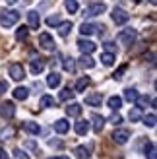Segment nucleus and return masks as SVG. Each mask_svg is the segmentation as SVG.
<instances>
[{"instance_id":"6ab92c4d","label":"nucleus","mask_w":157,"mask_h":159,"mask_svg":"<svg viewBox=\"0 0 157 159\" xmlns=\"http://www.w3.org/2000/svg\"><path fill=\"white\" fill-rule=\"evenodd\" d=\"M80 64H82L85 70H91L93 66H95V60H93L89 54H83V52H82V57H80Z\"/></svg>"},{"instance_id":"c9c22d12","label":"nucleus","mask_w":157,"mask_h":159,"mask_svg":"<svg viewBox=\"0 0 157 159\" xmlns=\"http://www.w3.org/2000/svg\"><path fill=\"white\" fill-rule=\"evenodd\" d=\"M10 136H14V130H12V128L8 130V126H2V128H0V142L8 140Z\"/></svg>"},{"instance_id":"c85d7f7f","label":"nucleus","mask_w":157,"mask_h":159,"mask_svg":"<svg viewBox=\"0 0 157 159\" xmlns=\"http://www.w3.org/2000/svg\"><path fill=\"white\" fill-rule=\"evenodd\" d=\"M146 157L147 159H157V148H155L153 142L147 144V148H146Z\"/></svg>"},{"instance_id":"f3484780","label":"nucleus","mask_w":157,"mask_h":159,"mask_svg":"<svg viewBox=\"0 0 157 159\" xmlns=\"http://www.w3.org/2000/svg\"><path fill=\"white\" fill-rule=\"evenodd\" d=\"M66 115L68 116H80L82 115V105L80 103H70L66 107Z\"/></svg>"},{"instance_id":"39448f33","label":"nucleus","mask_w":157,"mask_h":159,"mask_svg":"<svg viewBox=\"0 0 157 159\" xmlns=\"http://www.w3.org/2000/svg\"><path fill=\"white\" fill-rule=\"evenodd\" d=\"M105 10H107V4H105V2H93V4L87 8V10L83 12V16H87V18H93V16H101Z\"/></svg>"},{"instance_id":"58836bf2","label":"nucleus","mask_w":157,"mask_h":159,"mask_svg":"<svg viewBox=\"0 0 157 159\" xmlns=\"http://www.w3.org/2000/svg\"><path fill=\"white\" fill-rule=\"evenodd\" d=\"M60 23V16L58 14H54V16H49V18H47V25H58Z\"/></svg>"},{"instance_id":"7ed1b4c3","label":"nucleus","mask_w":157,"mask_h":159,"mask_svg":"<svg viewBox=\"0 0 157 159\" xmlns=\"http://www.w3.org/2000/svg\"><path fill=\"white\" fill-rule=\"evenodd\" d=\"M111 18H113V21L116 23V25H124V23L130 20V14L124 10V8H114L113 14H111Z\"/></svg>"},{"instance_id":"5701e85b","label":"nucleus","mask_w":157,"mask_h":159,"mask_svg":"<svg viewBox=\"0 0 157 159\" xmlns=\"http://www.w3.org/2000/svg\"><path fill=\"white\" fill-rule=\"evenodd\" d=\"M23 130H27L29 134H39L41 132V126L33 120H27V122H23Z\"/></svg>"},{"instance_id":"a878e982","label":"nucleus","mask_w":157,"mask_h":159,"mask_svg":"<svg viewBox=\"0 0 157 159\" xmlns=\"http://www.w3.org/2000/svg\"><path fill=\"white\" fill-rule=\"evenodd\" d=\"M95 29H97V25H93V23H85V21H83L82 25H80V33H82V35H91Z\"/></svg>"},{"instance_id":"b1692460","label":"nucleus","mask_w":157,"mask_h":159,"mask_svg":"<svg viewBox=\"0 0 157 159\" xmlns=\"http://www.w3.org/2000/svg\"><path fill=\"white\" fill-rule=\"evenodd\" d=\"M138 89H136V87H128V89H124V99H126V101H136L138 99Z\"/></svg>"},{"instance_id":"2eb2a0df","label":"nucleus","mask_w":157,"mask_h":159,"mask_svg":"<svg viewBox=\"0 0 157 159\" xmlns=\"http://www.w3.org/2000/svg\"><path fill=\"white\" fill-rule=\"evenodd\" d=\"M74 130H76L78 136H85V134H87V130H89V122H87V120H78L76 126H74Z\"/></svg>"},{"instance_id":"49530a36","label":"nucleus","mask_w":157,"mask_h":159,"mask_svg":"<svg viewBox=\"0 0 157 159\" xmlns=\"http://www.w3.org/2000/svg\"><path fill=\"white\" fill-rule=\"evenodd\" d=\"M0 159H10V155H8L6 149H0Z\"/></svg>"},{"instance_id":"a18cd8bd","label":"nucleus","mask_w":157,"mask_h":159,"mask_svg":"<svg viewBox=\"0 0 157 159\" xmlns=\"http://www.w3.org/2000/svg\"><path fill=\"white\" fill-rule=\"evenodd\" d=\"M4 91H8V84L0 80V93H4Z\"/></svg>"},{"instance_id":"a19ab883","label":"nucleus","mask_w":157,"mask_h":159,"mask_svg":"<svg viewBox=\"0 0 157 159\" xmlns=\"http://www.w3.org/2000/svg\"><path fill=\"white\" fill-rule=\"evenodd\" d=\"M103 47H105V51H107V52H113V54L116 52V45H114L113 41H107V43H105Z\"/></svg>"},{"instance_id":"0eeeda50","label":"nucleus","mask_w":157,"mask_h":159,"mask_svg":"<svg viewBox=\"0 0 157 159\" xmlns=\"http://www.w3.org/2000/svg\"><path fill=\"white\" fill-rule=\"evenodd\" d=\"M16 115V107H14V103H10V101H4L2 105H0V116L2 118H12Z\"/></svg>"},{"instance_id":"7c9ffc66","label":"nucleus","mask_w":157,"mask_h":159,"mask_svg":"<svg viewBox=\"0 0 157 159\" xmlns=\"http://www.w3.org/2000/svg\"><path fill=\"white\" fill-rule=\"evenodd\" d=\"M101 62H103L105 66H113L114 64V54L113 52H103L101 54Z\"/></svg>"},{"instance_id":"f704fd0d","label":"nucleus","mask_w":157,"mask_h":159,"mask_svg":"<svg viewBox=\"0 0 157 159\" xmlns=\"http://www.w3.org/2000/svg\"><path fill=\"white\" fill-rule=\"evenodd\" d=\"M27 35H29V29L27 27H20L18 31H16V39H18V41H25Z\"/></svg>"},{"instance_id":"4be33fe9","label":"nucleus","mask_w":157,"mask_h":159,"mask_svg":"<svg viewBox=\"0 0 157 159\" xmlns=\"http://www.w3.org/2000/svg\"><path fill=\"white\" fill-rule=\"evenodd\" d=\"M107 105L111 107L113 111H119V109L122 107V97H119V95H113V97H109Z\"/></svg>"},{"instance_id":"20e7f679","label":"nucleus","mask_w":157,"mask_h":159,"mask_svg":"<svg viewBox=\"0 0 157 159\" xmlns=\"http://www.w3.org/2000/svg\"><path fill=\"white\" fill-rule=\"evenodd\" d=\"M8 72H10L12 80L14 82H21L23 78H25V70H23L21 64H18V62H14V64H10V68H8Z\"/></svg>"},{"instance_id":"2f4dec72","label":"nucleus","mask_w":157,"mask_h":159,"mask_svg":"<svg viewBox=\"0 0 157 159\" xmlns=\"http://www.w3.org/2000/svg\"><path fill=\"white\" fill-rule=\"evenodd\" d=\"M74 89H70V87H64V89H62L60 91V95H58V97H60V101H70V99H72L74 97Z\"/></svg>"},{"instance_id":"79ce46f5","label":"nucleus","mask_w":157,"mask_h":159,"mask_svg":"<svg viewBox=\"0 0 157 159\" xmlns=\"http://www.w3.org/2000/svg\"><path fill=\"white\" fill-rule=\"evenodd\" d=\"M49 146L51 148H56V149H62V146H64V144H62L60 140H49Z\"/></svg>"},{"instance_id":"de8ad7c7","label":"nucleus","mask_w":157,"mask_h":159,"mask_svg":"<svg viewBox=\"0 0 157 159\" xmlns=\"http://www.w3.org/2000/svg\"><path fill=\"white\" fill-rule=\"evenodd\" d=\"M18 0H6V4H16Z\"/></svg>"},{"instance_id":"dca6fc26","label":"nucleus","mask_w":157,"mask_h":159,"mask_svg":"<svg viewBox=\"0 0 157 159\" xmlns=\"http://www.w3.org/2000/svg\"><path fill=\"white\" fill-rule=\"evenodd\" d=\"M134 103H136V107H138V109H146L147 105H155V99L147 97V95H144V97H140V95H138V99H136Z\"/></svg>"},{"instance_id":"393cba45","label":"nucleus","mask_w":157,"mask_h":159,"mask_svg":"<svg viewBox=\"0 0 157 159\" xmlns=\"http://www.w3.org/2000/svg\"><path fill=\"white\" fill-rule=\"evenodd\" d=\"M62 66H64L66 72H74V70H76V62H74L72 57H64V60H62Z\"/></svg>"},{"instance_id":"473e14b6","label":"nucleus","mask_w":157,"mask_h":159,"mask_svg":"<svg viewBox=\"0 0 157 159\" xmlns=\"http://www.w3.org/2000/svg\"><path fill=\"white\" fill-rule=\"evenodd\" d=\"M23 148H27V149H31V152H33V153H41V149H39V146L35 144V142L33 140H25V142H23Z\"/></svg>"},{"instance_id":"f03ea898","label":"nucleus","mask_w":157,"mask_h":159,"mask_svg":"<svg viewBox=\"0 0 157 159\" xmlns=\"http://www.w3.org/2000/svg\"><path fill=\"white\" fill-rule=\"evenodd\" d=\"M136 29H132V27H126V29H122L120 31V33L119 35H116V39H119V43L120 45H132V43H134V39H136Z\"/></svg>"},{"instance_id":"72a5a7b5","label":"nucleus","mask_w":157,"mask_h":159,"mask_svg":"<svg viewBox=\"0 0 157 159\" xmlns=\"http://www.w3.org/2000/svg\"><path fill=\"white\" fill-rule=\"evenodd\" d=\"M128 118H130L132 122H138L140 118H142V109H138V107H136V109H132V111H130V115H128Z\"/></svg>"},{"instance_id":"f257e3e1","label":"nucleus","mask_w":157,"mask_h":159,"mask_svg":"<svg viewBox=\"0 0 157 159\" xmlns=\"http://www.w3.org/2000/svg\"><path fill=\"white\" fill-rule=\"evenodd\" d=\"M20 21V12L16 10H2L0 12V25L2 27H12Z\"/></svg>"},{"instance_id":"4468645a","label":"nucleus","mask_w":157,"mask_h":159,"mask_svg":"<svg viewBox=\"0 0 157 159\" xmlns=\"http://www.w3.org/2000/svg\"><path fill=\"white\" fill-rule=\"evenodd\" d=\"M91 120H93V130L97 134H101V130H103V126H105V118L101 115H91Z\"/></svg>"},{"instance_id":"e433bc0d","label":"nucleus","mask_w":157,"mask_h":159,"mask_svg":"<svg viewBox=\"0 0 157 159\" xmlns=\"http://www.w3.org/2000/svg\"><path fill=\"white\" fill-rule=\"evenodd\" d=\"M144 124H146V126H150V128H153V126L157 124V116H155L153 113H151V115H147V116L144 118Z\"/></svg>"},{"instance_id":"bb28decb","label":"nucleus","mask_w":157,"mask_h":159,"mask_svg":"<svg viewBox=\"0 0 157 159\" xmlns=\"http://www.w3.org/2000/svg\"><path fill=\"white\" fill-rule=\"evenodd\" d=\"M70 31H72V21H64V23H58V33L62 37H66Z\"/></svg>"},{"instance_id":"412c9836","label":"nucleus","mask_w":157,"mask_h":159,"mask_svg":"<svg viewBox=\"0 0 157 159\" xmlns=\"http://www.w3.org/2000/svg\"><path fill=\"white\" fill-rule=\"evenodd\" d=\"M60 82H62V76L56 74V72H52L49 78H47V85H49V87H58Z\"/></svg>"},{"instance_id":"aec40b11","label":"nucleus","mask_w":157,"mask_h":159,"mask_svg":"<svg viewBox=\"0 0 157 159\" xmlns=\"http://www.w3.org/2000/svg\"><path fill=\"white\" fill-rule=\"evenodd\" d=\"M74 153H76V159H89V148H85V146H78L74 149Z\"/></svg>"},{"instance_id":"37998d69","label":"nucleus","mask_w":157,"mask_h":159,"mask_svg":"<svg viewBox=\"0 0 157 159\" xmlns=\"http://www.w3.org/2000/svg\"><path fill=\"white\" fill-rule=\"evenodd\" d=\"M120 122H122V116H120V115H113V116H111V124L119 126Z\"/></svg>"},{"instance_id":"3c124183","label":"nucleus","mask_w":157,"mask_h":159,"mask_svg":"<svg viewBox=\"0 0 157 159\" xmlns=\"http://www.w3.org/2000/svg\"><path fill=\"white\" fill-rule=\"evenodd\" d=\"M134 2H140V0H134Z\"/></svg>"},{"instance_id":"ea45409f","label":"nucleus","mask_w":157,"mask_h":159,"mask_svg":"<svg viewBox=\"0 0 157 159\" xmlns=\"http://www.w3.org/2000/svg\"><path fill=\"white\" fill-rule=\"evenodd\" d=\"M126 68H128L126 64H122V66H120V68H119V70H116V72L113 74V78H114V80H122V74L126 72Z\"/></svg>"},{"instance_id":"9b49d317","label":"nucleus","mask_w":157,"mask_h":159,"mask_svg":"<svg viewBox=\"0 0 157 159\" xmlns=\"http://www.w3.org/2000/svg\"><path fill=\"white\" fill-rule=\"evenodd\" d=\"M78 49H80L83 54H89V52L95 51V43L87 41V39H80V41H78Z\"/></svg>"},{"instance_id":"c03bdc74","label":"nucleus","mask_w":157,"mask_h":159,"mask_svg":"<svg viewBox=\"0 0 157 159\" xmlns=\"http://www.w3.org/2000/svg\"><path fill=\"white\" fill-rule=\"evenodd\" d=\"M14 153H16V157H18V159H29L25 153L21 152V149H14Z\"/></svg>"},{"instance_id":"a211bd4d","label":"nucleus","mask_w":157,"mask_h":159,"mask_svg":"<svg viewBox=\"0 0 157 159\" xmlns=\"http://www.w3.org/2000/svg\"><path fill=\"white\" fill-rule=\"evenodd\" d=\"M27 97H29V89H27V87H16V89H14V99L25 101Z\"/></svg>"},{"instance_id":"f8f14e48","label":"nucleus","mask_w":157,"mask_h":159,"mask_svg":"<svg viewBox=\"0 0 157 159\" xmlns=\"http://www.w3.org/2000/svg\"><path fill=\"white\" fill-rule=\"evenodd\" d=\"M101 103H103V95L101 93H91L85 97V105L89 107H101Z\"/></svg>"},{"instance_id":"cd10ccee","label":"nucleus","mask_w":157,"mask_h":159,"mask_svg":"<svg viewBox=\"0 0 157 159\" xmlns=\"http://www.w3.org/2000/svg\"><path fill=\"white\" fill-rule=\"evenodd\" d=\"M39 105L41 107H56V103H54V97H51V95H43L41 101H39Z\"/></svg>"},{"instance_id":"9d476101","label":"nucleus","mask_w":157,"mask_h":159,"mask_svg":"<svg viewBox=\"0 0 157 159\" xmlns=\"http://www.w3.org/2000/svg\"><path fill=\"white\" fill-rule=\"evenodd\" d=\"M27 23H29V27H31V29H39V25H41V18H39V12H35V10L27 12Z\"/></svg>"},{"instance_id":"ddd939ff","label":"nucleus","mask_w":157,"mask_h":159,"mask_svg":"<svg viewBox=\"0 0 157 159\" xmlns=\"http://www.w3.org/2000/svg\"><path fill=\"white\" fill-rule=\"evenodd\" d=\"M70 130V122L66 120V118H58L56 122H54V132H58V134H66Z\"/></svg>"},{"instance_id":"1a4fd4ad","label":"nucleus","mask_w":157,"mask_h":159,"mask_svg":"<svg viewBox=\"0 0 157 159\" xmlns=\"http://www.w3.org/2000/svg\"><path fill=\"white\" fill-rule=\"evenodd\" d=\"M45 66H47V62H45V58H41V57L31 60V72H33L35 76H39V74H41L43 70H45Z\"/></svg>"},{"instance_id":"09e8293b","label":"nucleus","mask_w":157,"mask_h":159,"mask_svg":"<svg viewBox=\"0 0 157 159\" xmlns=\"http://www.w3.org/2000/svg\"><path fill=\"white\" fill-rule=\"evenodd\" d=\"M150 2H151V4H155V2H157V0H150Z\"/></svg>"},{"instance_id":"c756f323","label":"nucleus","mask_w":157,"mask_h":159,"mask_svg":"<svg viewBox=\"0 0 157 159\" xmlns=\"http://www.w3.org/2000/svg\"><path fill=\"white\" fill-rule=\"evenodd\" d=\"M89 78H80V80H78V84H76V93L78 91H83V89H87V87H89Z\"/></svg>"},{"instance_id":"4c0bfd02","label":"nucleus","mask_w":157,"mask_h":159,"mask_svg":"<svg viewBox=\"0 0 157 159\" xmlns=\"http://www.w3.org/2000/svg\"><path fill=\"white\" fill-rule=\"evenodd\" d=\"M66 10L70 14H76L78 12V2H76V0H66Z\"/></svg>"},{"instance_id":"423d86ee","label":"nucleus","mask_w":157,"mask_h":159,"mask_svg":"<svg viewBox=\"0 0 157 159\" xmlns=\"http://www.w3.org/2000/svg\"><path fill=\"white\" fill-rule=\"evenodd\" d=\"M111 138H113V142H114V144H119V146H122V144H126V142H128V138H130V130H126V128L114 130Z\"/></svg>"},{"instance_id":"6e6552de","label":"nucleus","mask_w":157,"mask_h":159,"mask_svg":"<svg viewBox=\"0 0 157 159\" xmlns=\"http://www.w3.org/2000/svg\"><path fill=\"white\" fill-rule=\"evenodd\" d=\"M39 45H41L45 51H54V47H56V45H54V39L49 33H41V35H39Z\"/></svg>"},{"instance_id":"8fccbe9b","label":"nucleus","mask_w":157,"mask_h":159,"mask_svg":"<svg viewBox=\"0 0 157 159\" xmlns=\"http://www.w3.org/2000/svg\"><path fill=\"white\" fill-rule=\"evenodd\" d=\"M49 159H58V157H49Z\"/></svg>"}]
</instances>
